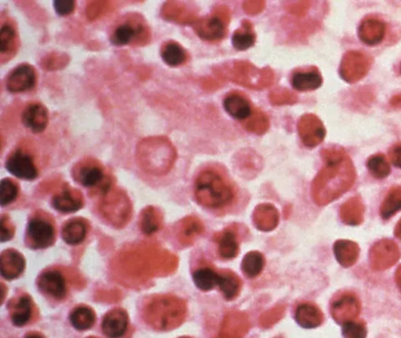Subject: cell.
I'll return each instance as SVG.
<instances>
[{
    "instance_id": "cell-6",
    "label": "cell",
    "mask_w": 401,
    "mask_h": 338,
    "mask_svg": "<svg viewBox=\"0 0 401 338\" xmlns=\"http://www.w3.org/2000/svg\"><path fill=\"white\" fill-rule=\"evenodd\" d=\"M28 237L33 248L44 249L55 242L56 229L48 217L37 215L28 222Z\"/></svg>"
},
{
    "instance_id": "cell-43",
    "label": "cell",
    "mask_w": 401,
    "mask_h": 338,
    "mask_svg": "<svg viewBox=\"0 0 401 338\" xmlns=\"http://www.w3.org/2000/svg\"><path fill=\"white\" fill-rule=\"evenodd\" d=\"M272 101L275 105H293V103L298 101V98L293 93H291V92L286 91V90H282V91L273 93V95H272Z\"/></svg>"
},
{
    "instance_id": "cell-34",
    "label": "cell",
    "mask_w": 401,
    "mask_h": 338,
    "mask_svg": "<svg viewBox=\"0 0 401 338\" xmlns=\"http://www.w3.org/2000/svg\"><path fill=\"white\" fill-rule=\"evenodd\" d=\"M264 264H265V259L260 252H248L242 260V272H245L247 277H255L262 272Z\"/></svg>"
},
{
    "instance_id": "cell-27",
    "label": "cell",
    "mask_w": 401,
    "mask_h": 338,
    "mask_svg": "<svg viewBox=\"0 0 401 338\" xmlns=\"http://www.w3.org/2000/svg\"><path fill=\"white\" fill-rule=\"evenodd\" d=\"M255 222L257 227L262 230L265 232L273 230L278 226V210L274 208L273 206H259L255 212Z\"/></svg>"
},
{
    "instance_id": "cell-26",
    "label": "cell",
    "mask_w": 401,
    "mask_h": 338,
    "mask_svg": "<svg viewBox=\"0 0 401 338\" xmlns=\"http://www.w3.org/2000/svg\"><path fill=\"white\" fill-rule=\"evenodd\" d=\"M32 316V301L28 295L20 296L11 306V319L17 326H23L30 322Z\"/></svg>"
},
{
    "instance_id": "cell-30",
    "label": "cell",
    "mask_w": 401,
    "mask_h": 338,
    "mask_svg": "<svg viewBox=\"0 0 401 338\" xmlns=\"http://www.w3.org/2000/svg\"><path fill=\"white\" fill-rule=\"evenodd\" d=\"M217 286L223 292L225 299H232L238 295L240 287H242V282H240L238 276L233 272H225L223 274H219Z\"/></svg>"
},
{
    "instance_id": "cell-52",
    "label": "cell",
    "mask_w": 401,
    "mask_h": 338,
    "mask_svg": "<svg viewBox=\"0 0 401 338\" xmlns=\"http://www.w3.org/2000/svg\"><path fill=\"white\" fill-rule=\"evenodd\" d=\"M275 338H284V337H275Z\"/></svg>"
},
{
    "instance_id": "cell-8",
    "label": "cell",
    "mask_w": 401,
    "mask_h": 338,
    "mask_svg": "<svg viewBox=\"0 0 401 338\" xmlns=\"http://www.w3.org/2000/svg\"><path fill=\"white\" fill-rule=\"evenodd\" d=\"M5 167L8 169V173L12 174L13 177L26 180V181L36 180L39 174L32 155L20 148L14 150L8 157Z\"/></svg>"
},
{
    "instance_id": "cell-23",
    "label": "cell",
    "mask_w": 401,
    "mask_h": 338,
    "mask_svg": "<svg viewBox=\"0 0 401 338\" xmlns=\"http://www.w3.org/2000/svg\"><path fill=\"white\" fill-rule=\"evenodd\" d=\"M88 226L83 219H72L68 221L63 227L61 236L63 240L70 246H77L81 243L88 235Z\"/></svg>"
},
{
    "instance_id": "cell-13",
    "label": "cell",
    "mask_w": 401,
    "mask_h": 338,
    "mask_svg": "<svg viewBox=\"0 0 401 338\" xmlns=\"http://www.w3.org/2000/svg\"><path fill=\"white\" fill-rule=\"evenodd\" d=\"M21 121L33 133H41L48 127V110L41 103H31L23 112Z\"/></svg>"
},
{
    "instance_id": "cell-36",
    "label": "cell",
    "mask_w": 401,
    "mask_h": 338,
    "mask_svg": "<svg viewBox=\"0 0 401 338\" xmlns=\"http://www.w3.org/2000/svg\"><path fill=\"white\" fill-rule=\"evenodd\" d=\"M255 43V34L251 30L250 26L246 28H242L235 32L232 37V43L235 50L238 51H246L248 48H252Z\"/></svg>"
},
{
    "instance_id": "cell-54",
    "label": "cell",
    "mask_w": 401,
    "mask_h": 338,
    "mask_svg": "<svg viewBox=\"0 0 401 338\" xmlns=\"http://www.w3.org/2000/svg\"><path fill=\"white\" fill-rule=\"evenodd\" d=\"M90 338H93V337H90Z\"/></svg>"
},
{
    "instance_id": "cell-14",
    "label": "cell",
    "mask_w": 401,
    "mask_h": 338,
    "mask_svg": "<svg viewBox=\"0 0 401 338\" xmlns=\"http://www.w3.org/2000/svg\"><path fill=\"white\" fill-rule=\"evenodd\" d=\"M104 334L110 338H119L128 330V316L123 309H113L105 315L103 323Z\"/></svg>"
},
{
    "instance_id": "cell-35",
    "label": "cell",
    "mask_w": 401,
    "mask_h": 338,
    "mask_svg": "<svg viewBox=\"0 0 401 338\" xmlns=\"http://www.w3.org/2000/svg\"><path fill=\"white\" fill-rule=\"evenodd\" d=\"M367 168L369 173L377 179H385L391 173V166L382 154H375L367 161Z\"/></svg>"
},
{
    "instance_id": "cell-31",
    "label": "cell",
    "mask_w": 401,
    "mask_h": 338,
    "mask_svg": "<svg viewBox=\"0 0 401 338\" xmlns=\"http://www.w3.org/2000/svg\"><path fill=\"white\" fill-rule=\"evenodd\" d=\"M162 58H163L164 63L168 66H180L186 60V52L184 51V48L179 43L170 41V43L164 45L163 50H162Z\"/></svg>"
},
{
    "instance_id": "cell-45",
    "label": "cell",
    "mask_w": 401,
    "mask_h": 338,
    "mask_svg": "<svg viewBox=\"0 0 401 338\" xmlns=\"http://www.w3.org/2000/svg\"><path fill=\"white\" fill-rule=\"evenodd\" d=\"M0 241L1 242H6V241H10L13 237V228L11 227V224L8 222L6 217H1V221H0Z\"/></svg>"
},
{
    "instance_id": "cell-49",
    "label": "cell",
    "mask_w": 401,
    "mask_h": 338,
    "mask_svg": "<svg viewBox=\"0 0 401 338\" xmlns=\"http://www.w3.org/2000/svg\"><path fill=\"white\" fill-rule=\"evenodd\" d=\"M395 282H397V286L401 290V266L398 268L397 272H395Z\"/></svg>"
},
{
    "instance_id": "cell-24",
    "label": "cell",
    "mask_w": 401,
    "mask_h": 338,
    "mask_svg": "<svg viewBox=\"0 0 401 338\" xmlns=\"http://www.w3.org/2000/svg\"><path fill=\"white\" fill-rule=\"evenodd\" d=\"M292 85L297 91H314L322 85V74L317 68L307 72H295L292 77Z\"/></svg>"
},
{
    "instance_id": "cell-10",
    "label": "cell",
    "mask_w": 401,
    "mask_h": 338,
    "mask_svg": "<svg viewBox=\"0 0 401 338\" xmlns=\"http://www.w3.org/2000/svg\"><path fill=\"white\" fill-rule=\"evenodd\" d=\"M298 132L306 147H317L325 139L326 130L322 120L314 115H302L299 120Z\"/></svg>"
},
{
    "instance_id": "cell-40",
    "label": "cell",
    "mask_w": 401,
    "mask_h": 338,
    "mask_svg": "<svg viewBox=\"0 0 401 338\" xmlns=\"http://www.w3.org/2000/svg\"><path fill=\"white\" fill-rule=\"evenodd\" d=\"M342 335L344 338H366L367 329L365 323L351 321L342 326Z\"/></svg>"
},
{
    "instance_id": "cell-48",
    "label": "cell",
    "mask_w": 401,
    "mask_h": 338,
    "mask_svg": "<svg viewBox=\"0 0 401 338\" xmlns=\"http://www.w3.org/2000/svg\"><path fill=\"white\" fill-rule=\"evenodd\" d=\"M391 105L395 107V108H401V95H395L391 100Z\"/></svg>"
},
{
    "instance_id": "cell-22",
    "label": "cell",
    "mask_w": 401,
    "mask_h": 338,
    "mask_svg": "<svg viewBox=\"0 0 401 338\" xmlns=\"http://www.w3.org/2000/svg\"><path fill=\"white\" fill-rule=\"evenodd\" d=\"M334 255L342 267H352L359 257V246L350 240H338L334 243Z\"/></svg>"
},
{
    "instance_id": "cell-19",
    "label": "cell",
    "mask_w": 401,
    "mask_h": 338,
    "mask_svg": "<svg viewBox=\"0 0 401 338\" xmlns=\"http://www.w3.org/2000/svg\"><path fill=\"white\" fill-rule=\"evenodd\" d=\"M295 321L299 326L305 329H314L322 326L324 322V315L318 307L313 304L304 303L295 310Z\"/></svg>"
},
{
    "instance_id": "cell-28",
    "label": "cell",
    "mask_w": 401,
    "mask_h": 338,
    "mask_svg": "<svg viewBox=\"0 0 401 338\" xmlns=\"http://www.w3.org/2000/svg\"><path fill=\"white\" fill-rule=\"evenodd\" d=\"M70 321L77 330H88L96 322V315L91 308L80 306V307L73 309L70 315Z\"/></svg>"
},
{
    "instance_id": "cell-21",
    "label": "cell",
    "mask_w": 401,
    "mask_h": 338,
    "mask_svg": "<svg viewBox=\"0 0 401 338\" xmlns=\"http://www.w3.org/2000/svg\"><path fill=\"white\" fill-rule=\"evenodd\" d=\"M364 214H365V206L359 197H354L346 201L340 208L342 221L349 226H359L362 223Z\"/></svg>"
},
{
    "instance_id": "cell-53",
    "label": "cell",
    "mask_w": 401,
    "mask_h": 338,
    "mask_svg": "<svg viewBox=\"0 0 401 338\" xmlns=\"http://www.w3.org/2000/svg\"><path fill=\"white\" fill-rule=\"evenodd\" d=\"M182 338H187V337H182Z\"/></svg>"
},
{
    "instance_id": "cell-32",
    "label": "cell",
    "mask_w": 401,
    "mask_h": 338,
    "mask_svg": "<svg viewBox=\"0 0 401 338\" xmlns=\"http://www.w3.org/2000/svg\"><path fill=\"white\" fill-rule=\"evenodd\" d=\"M401 210V187H393L386 195L385 200L380 207L382 219L389 220Z\"/></svg>"
},
{
    "instance_id": "cell-41",
    "label": "cell",
    "mask_w": 401,
    "mask_h": 338,
    "mask_svg": "<svg viewBox=\"0 0 401 338\" xmlns=\"http://www.w3.org/2000/svg\"><path fill=\"white\" fill-rule=\"evenodd\" d=\"M207 26H208L207 39H220L225 34V26L219 18H211Z\"/></svg>"
},
{
    "instance_id": "cell-33",
    "label": "cell",
    "mask_w": 401,
    "mask_h": 338,
    "mask_svg": "<svg viewBox=\"0 0 401 338\" xmlns=\"http://www.w3.org/2000/svg\"><path fill=\"white\" fill-rule=\"evenodd\" d=\"M218 272L211 268H200L193 274L195 286L204 291H208L218 284Z\"/></svg>"
},
{
    "instance_id": "cell-25",
    "label": "cell",
    "mask_w": 401,
    "mask_h": 338,
    "mask_svg": "<svg viewBox=\"0 0 401 338\" xmlns=\"http://www.w3.org/2000/svg\"><path fill=\"white\" fill-rule=\"evenodd\" d=\"M143 28L135 23H124L115 28L111 36V43L115 46H125L135 41L141 34Z\"/></svg>"
},
{
    "instance_id": "cell-16",
    "label": "cell",
    "mask_w": 401,
    "mask_h": 338,
    "mask_svg": "<svg viewBox=\"0 0 401 338\" xmlns=\"http://www.w3.org/2000/svg\"><path fill=\"white\" fill-rule=\"evenodd\" d=\"M25 259L20 252L13 249L5 250L0 256V272L6 279H17L24 272Z\"/></svg>"
},
{
    "instance_id": "cell-38",
    "label": "cell",
    "mask_w": 401,
    "mask_h": 338,
    "mask_svg": "<svg viewBox=\"0 0 401 338\" xmlns=\"http://www.w3.org/2000/svg\"><path fill=\"white\" fill-rule=\"evenodd\" d=\"M16 41V30L10 23H5L0 30V54L4 55L13 48Z\"/></svg>"
},
{
    "instance_id": "cell-42",
    "label": "cell",
    "mask_w": 401,
    "mask_h": 338,
    "mask_svg": "<svg viewBox=\"0 0 401 338\" xmlns=\"http://www.w3.org/2000/svg\"><path fill=\"white\" fill-rule=\"evenodd\" d=\"M284 312H285V307H282V306H279V307H275L272 310L267 311V312L262 315V319H260L262 326H265V328L273 326L274 323L280 321V319L284 316Z\"/></svg>"
},
{
    "instance_id": "cell-18",
    "label": "cell",
    "mask_w": 401,
    "mask_h": 338,
    "mask_svg": "<svg viewBox=\"0 0 401 338\" xmlns=\"http://www.w3.org/2000/svg\"><path fill=\"white\" fill-rule=\"evenodd\" d=\"M358 33L362 41L367 45H378L385 37L386 26L380 20L369 18L360 24Z\"/></svg>"
},
{
    "instance_id": "cell-9",
    "label": "cell",
    "mask_w": 401,
    "mask_h": 338,
    "mask_svg": "<svg viewBox=\"0 0 401 338\" xmlns=\"http://www.w3.org/2000/svg\"><path fill=\"white\" fill-rule=\"evenodd\" d=\"M362 310V304L357 296L350 292L339 295L331 304V315L334 321L340 324L351 322L357 319Z\"/></svg>"
},
{
    "instance_id": "cell-12",
    "label": "cell",
    "mask_w": 401,
    "mask_h": 338,
    "mask_svg": "<svg viewBox=\"0 0 401 338\" xmlns=\"http://www.w3.org/2000/svg\"><path fill=\"white\" fill-rule=\"evenodd\" d=\"M38 286L40 290L44 291L45 294L51 295L55 299H64L68 292L65 277L58 270H48L43 272L38 279Z\"/></svg>"
},
{
    "instance_id": "cell-51",
    "label": "cell",
    "mask_w": 401,
    "mask_h": 338,
    "mask_svg": "<svg viewBox=\"0 0 401 338\" xmlns=\"http://www.w3.org/2000/svg\"><path fill=\"white\" fill-rule=\"evenodd\" d=\"M26 338H43V336L39 334H36V332H32V334L28 335Z\"/></svg>"
},
{
    "instance_id": "cell-4",
    "label": "cell",
    "mask_w": 401,
    "mask_h": 338,
    "mask_svg": "<svg viewBox=\"0 0 401 338\" xmlns=\"http://www.w3.org/2000/svg\"><path fill=\"white\" fill-rule=\"evenodd\" d=\"M371 66L372 59L369 55L358 51L347 52L342 60L340 75L347 83H357L369 73Z\"/></svg>"
},
{
    "instance_id": "cell-20",
    "label": "cell",
    "mask_w": 401,
    "mask_h": 338,
    "mask_svg": "<svg viewBox=\"0 0 401 338\" xmlns=\"http://www.w3.org/2000/svg\"><path fill=\"white\" fill-rule=\"evenodd\" d=\"M224 108L226 110V113L237 120H245L250 118L252 115L250 101L237 93L228 95L224 99Z\"/></svg>"
},
{
    "instance_id": "cell-11",
    "label": "cell",
    "mask_w": 401,
    "mask_h": 338,
    "mask_svg": "<svg viewBox=\"0 0 401 338\" xmlns=\"http://www.w3.org/2000/svg\"><path fill=\"white\" fill-rule=\"evenodd\" d=\"M37 75L32 66L23 63L17 66L6 78V88L11 93L30 91L36 85Z\"/></svg>"
},
{
    "instance_id": "cell-50",
    "label": "cell",
    "mask_w": 401,
    "mask_h": 338,
    "mask_svg": "<svg viewBox=\"0 0 401 338\" xmlns=\"http://www.w3.org/2000/svg\"><path fill=\"white\" fill-rule=\"evenodd\" d=\"M394 234H395L398 239H400L401 240V220L398 222L397 227L394 229Z\"/></svg>"
},
{
    "instance_id": "cell-1",
    "label": "cell",
    "mask_w": 401,
    "mask_h": 338,
    "mask_svg": "<svg viewBox=\"0 0 401 338\" xmlns=\"http://www.w3.org/2000/svg\"><path fill=\"white\" fill-rule=\"evenodd\" d=\"M326 165L312 182V197L318 206H325L352 187L355 181V169L350 157L342 150H324Z\"/></svg>"
},
{
    "instance_id": "cell-3",
    "label": "cell",
    "mask_w": 401,
    "mask_h": 338,
    "mask_svg": "<svg viewBox=\"0 0 401 338\" xmlns=\"http://www.w3.org/2000/svg\"><path fill=\"white\" fill-rule=\"evenodd\" d=\"M186 304L175 296H155L145 308L146 322L157 330H172L183 323Z\"/></svg>"
},
{
    "instance_id": "cell-7",
    "label": "cell",
    "mask_w": 401,
    "mask_h": 338,
    "mask_svg": "<svg viewBox=\"0 0 401 338\" xmlns=\"http://www.w3.org/2000/svg\"><path fill=\"white\" fill-rule=\"evenodd\" d=\"M400 250L397 244L394 243L393 241L385 239V240L379 241L371 248L369 262L374 270L382 272V270L393 267L400 259Z\"/></svg>"
},
{
    "instance_id": "cell-29",
    "label": "cell",
    "mask_w": 401,
    "mask_h": 338,
    "mask_svg": "<svg viewBox=\"0 0 401 338\" xmlns=\"http://www.w3.org/2000/svg\"><path fill=\"white\" fill-rule=\"evenodd\" d=\"M239 244L237 234L231 229H227L219 239V254L225 259L231 260L238 255Z\"/></svg>"
},
{
    "instance_id": "cell-39",
    "label": "cell",
    "mask_w": 401,
    "mask_h": 338,
    "mask_svg": "<svg viewBox=\"0 0 401 338\" xmlns=\"http://www.w3.org/2000/svg\"><path fill=\"white\" fill-rule=\"evenodd\" d=\"M140 224H141L140 227L143 229V232L147 235H152L159 229V217L157 215L155 209L148 208L143 212Z\"/></svg>"
},
{
    "instance_id": "cell-2",
    "label": "cell",
    "mask_w": 401,
    "mask_h": 338,
    "mask_svg": "<svg viewBox=\"0 0 401 338\" xmlns=\"http://www.w3.org/2000/svg\"><path fill=\"white\" fill-rule=\"evenodd\" d=\"M195 197L200 205L208 208H222L235 197L230 182L215 169H204L195 179Z\"/></svg>"
},
{
    "instance_id": "cell-5",
    "label": "cell",
    "mask_w": 401,
    "mask_h": 338,
    "mask_svg": "<svg viewBox=\"0 0 401 338\" xmlns=\"http://www.w3.org/2000/svg\"><path fill=\"white\" fill-rule=\"evenodd\" d=\"M75 180L88 189H100L106 192L108 179L104 168L96 161H83L75 168Z\"/></svg>"
},
{
    "instance_id": "cell-17",
    "label": "cell",
    "mask_w": 401,
    "mask_h": 338,
    "mask_svg": "<svg viewBox=\"0 0 401 338\" xmlns=\"http://www.w3.org/2000/svg\"><path fill=\"white\" fill-rule=\"evenodd\" d=\"M52 206L60 212H75L83 207V197L77 190L64 189L53 197Z\"/></svg>"
},
{
    "instance_id": "cell-15",
    "label": "cell",
    "mask_w": 401,
    "mask_h": 338,
    "mask_svg": "<svg viewBox=\"0 0 401 338\" xmlns=\"http://www.w3.org/2000/svg\"><path fill=\"white\" fill-rule=\"evenodd\" d=\"M250 328L247 316L242 312L233 311L224 319L219 338H244Z\"/></svg>"
},
{
    "instance_id": "cell-37",
    "label": "cell",
    "mask_w": 401,
    "mask_h": 338,
    "mask_svg": "<svg viewBox=\"0 0 401 338\" xmlns=\"http://www.w3.org/2000/svg\"><path fill=\"white\" fill-rule=\"evenodd\" d=\"M18 194H19V189L12 180H10V179L1 180V183H0V205L1 207H6L10 203H12L13 201L18 197Z\"/></svg>"
},
{
    "instance_id": "cell-44",
    "label": "cell",
    "mask_w": 401,
    "mask_h": 338,
    "mask_svg": "<svg viewBox=\"0 0 401 338\" xmlns=\"http://www.w3.org/2000/svg\"><path fill=\"white\" fill-rule=\"evenodd\" d=\"M53 6L59 16H68L75 11L76 3L73 0H57L53 3Z\"/></svg>"
},
{
    "instance_id": "cell-46",
    "label": "cell",
    "mask_w": 401,
    "mask_h": 338,
    "mask_svg": "<svg viewBox=\"0 0 401 338\" xmlns=\"http://www.w3.org/2000/svg\"><path fill=\"white\" fill-rule=\"evenodd\" d=\"M309 6H310V3H306V1L293 3L290 6V12L293 13L295 16H302V14H305Z\"/></svg>"
},
{
    "instance_id": "cell-47",
    "label": "cell",
    "mask_w": 401,
    "mask_h": 338,
    "mask_svg": "<svg viewBox=\"0 0 401 338\" xmlns=\"http://www.w3.org/2000/svg\"><path fill=\"white\" fill-rule=\"evenodd\" d=\"M391 161L394 166L401 168V145L394 146L393 148L389 152Z\"/></svg>"
}]
</instances>
